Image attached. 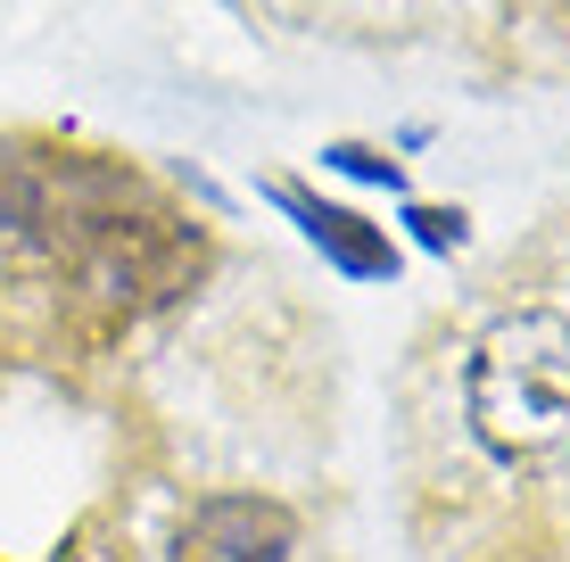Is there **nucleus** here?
Segmentation results:
<instances>
[{
	"instance_id": "obj_2",
	"label": "nucleus",
	"mask_w": 570,
	"mask_h": 562,
	"mask_svg": "<svg viewBox=\"0 0 570 562\" xmlns=\"http://www.w3.org/2000/svg\"><path fill=\"white\" fill-rule=\"evenodd\" d=\"M207 231L116 149H75L50 132L0 141V339L91 347L199 282Z\"/></svg>"
},
{
	"instance_id": "obj_3",
	"label": "nucleus",
	"mask_w": 570,
	"mask_h": 562,
	"mask_svg": "<svg viewBox=\"0 0 570 562\" xmlns=\"http://www.w3.org/2000/svg\"><path fill=\"white\" fill-rule=\"evenodd\" d=\"M224 9L232 26L298 50H356V58H405L446 50L455 33L480 26V0H199Z\"/></svg>"
},
{
	"instance_id": "obj_1",
	"label": "nucleus",
	"mask_w": 570,
	"mask_h": 562,
	"mask_svg": "<svg viewBox=\"0 0 570 562\" xmlns=\"http://www.w3.org/2000/svg\"><path fill=\"white\" fill-rule=\"evenodd\" d=\"M397 562H570V199L463 265L389 373Z\"/></svg>"
},
{
	"instance_id": "obj_4",
	"label": "nucleus",
	"mask_w": 570,
	"mask_h": 562,
	"mask_svg": "<svg viewBox=\"0 0 570 562\" xmlns=\"http://www.w3.org/2000/svg\"><path fill=\"white\" fill-rule=\"evenodd\" d=\"M174 562H298L306 521L282 489H207L174 521Z\"/></svg>"
}]
</instances>
